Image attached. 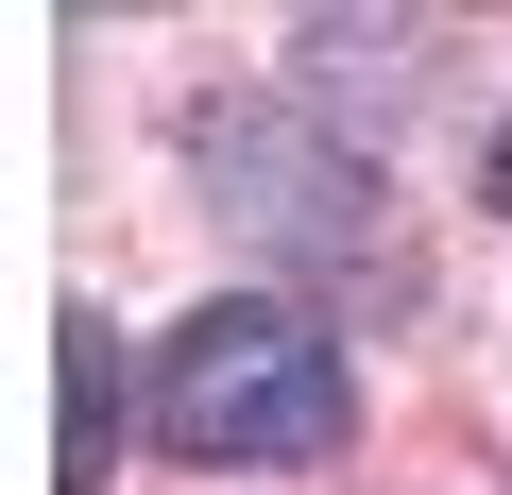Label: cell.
Returning a JSON list of instances; mask_svg holds the SVG:
<instances>
[{
    "label": "cell",
    "instance_id": "1",
    "mask_svg": "<svg viewBox=\"0 0 512 495\" xmlns=\"http://www.w3.org/2000/svg\"><path fill=\"white\" fill-rule=\"evenodd\" d=\"M154 444L171 461H239V478L342 461L359 444V376H342V342L291 291H222V308H188L154 342Z\"/></svg>",
    "mask_w": 512,
    "mask_h": 495
},
{
    "label": "cell",
    "instance_id": "2",
    "mask_svg": "<svg viewBox=\"0 0 512 495\" xmlns=\"http://www.w3.org/2000/svg\"><path fill=\"white\" fill-rule=\"evenodd\" d=\"M205 171L256 239H291V257H376V171L291 137V120H205Z\"/></svg>",
    "mask_w": 512,
    "mask_h": 495
},
{
    "label": "cell",
    "instance_id": "3",
    "mask_svg": "<svg viewBox=\"0 0 512 495\" xmlns=\"http://www.w3.org/2000/svg\"><path fill=\"white\" fill-rule=\"evenodd\" d=\"M52 342H69V444H52V495H103V461H120V342H103V308H69Z\"/></svg>",
    "mask_w": 512,
    "mask_h": 495
},
{
    "label": "cell",
    "instance_id": "4",
    "mask_svg": "<svg viewBox=\"0 0 512 495\" xmlns=\"http://www.w3.org/2000/svg\"><path fill=\"white\" fill-rule=\"evenodd\" d=\"M478 188H495V205H512V120H495V154H478Z\"/></svg>",
    "mask_w": 512,
    "mask_h": 495
}]
</instances>
